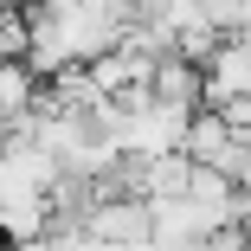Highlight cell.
<instances>
[{
  "label": "cell",
  "instance_id": "1",
  "mask_svg": "<svg viewBox=\"0 0 251 251\" xmlns=\"http://www.w3.org/2000/svg\"><path fill=\"white\" fill-rule=\"evenodd\" d=\"M187 123H193V103H168V97H148V103L123 110V155H174L187 142Z\"/></svg>",
  "mask_w": 251,
  "mask_h": 251
},
{
  "label": "cell",
  "instance_id": "2",
  "mask_svg": "<svg viewBox=\"0 0 251 251\" xmlns=\"http://www.w3.org/2000/svg\"><path fill=\"white\" fill-rule=\"evenodd\" d=\"M187 155L200 161V168H219V174H232L238 180V168H245V155H251V135H238L219 110H193V123H187Z\"/></svg>",
  "mask_w": 251,
  "mask_h": 251
},
{
  "label": "cell",
  "instance_id": "3",
  "mask_svg": "<svg viewBox=\"0 0 251 251\" xmlns=\"http://www.w3.org/2000/svg\"><path fill=\"white\" fill-rule=\"evenodd\" d=\"M39 103V71L26 58H0V129H13Z\"/></svg>",
  "mask_w": 251,
  "mask_h": 251
},
{
  "label": "cell",
  "instance_id": "4",
  "mask_svg": "<svg viewBox=\"0 0 251 251\" xmlns=\"http://www.w3.org/2000/svg\"><path fill=\"white\" fill-rule=\"evenodd\" d=\"M193 13L213 32H245L251 26V0H193Z\"/></svg>",
  "mask_w": 251,
  "mask_h": 251
},
{
  "label": "cell",
  "instance_id": "5",
  "mask_svg": "<svg viewBox=\"0 0 251 251\" xmlns=\"http://www.w3.org/2000/svg\"><path fill=\"white\" fill-rule=\"evenodd\" d=\"M0 251H32V245H0Z\"/></svg>",
  "mask_w": 251,
  "mask_h": 251
}]
</instances>
